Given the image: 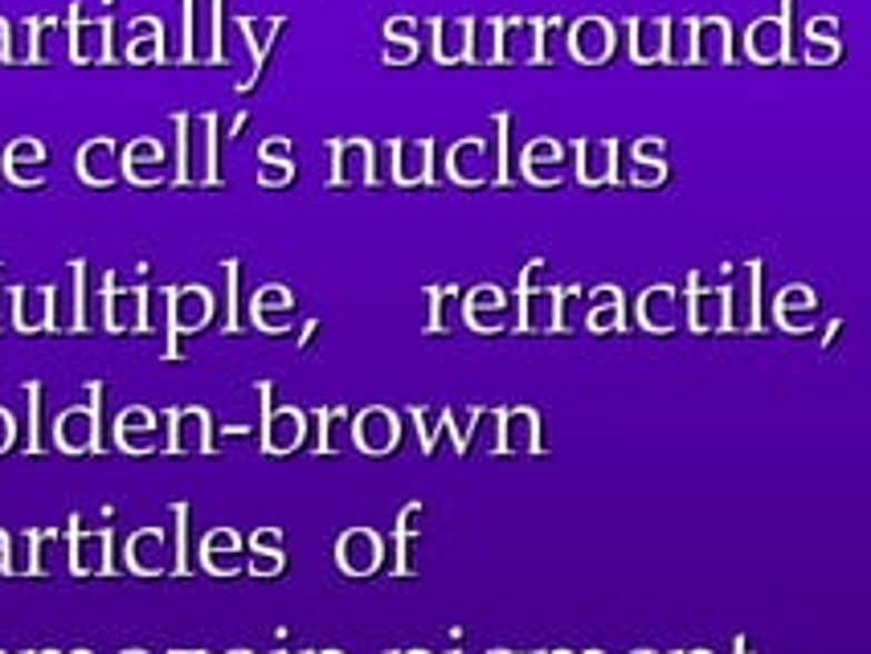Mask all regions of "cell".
<instances>
[{
    "instance_id": "6da1fadb",
    "label": "cell",
    "mask_w": 871,
    "mask_h": 654,
    "mask_svg": "<svg viewBox=\"0 0 871 654\" xmlns=\"http://www.w3.org/2000/svg\"><path fill=\"white\" fill-rule=\"evenodd\" d=\"M568 53L585 66L606 62L610 53H614V26L602 21V17H585V21H577V26L568 29Z\"/></svg>"
},
{
    "instance_id": "7a4b0ae2",
    "label": "cell",
    "mask_w": 871,
    "mask_h": 654,
    "mask_svg": "<svg viewBox=\"0 0 871 654\" xmlns=\"http://www.w3.org/2000/svg\"><path fill=\"white\" fill-rule=\"evenodd\" d=\"M397 434H402V426H397V414H393V409H380V405L365 409V414L353 422V442L365 454L393 450V446H397Z\"/></svg>"
},
{
    "instance_id": "3957f363",
    "label": "cell",
    "mask_w": 871,
    "mask_h": 654,
    "mask_svg": "<svg viewBox=\"0 0 871 654\" xmlns=\"http://www.w3.org/2000/svg\"><path fill=\"white\" fill-rule=\"evenodd\" d=\"M541 450V417L532 409H504L499 414V454H536Z\"/></svg>"
},
{
    "instance_id": "277c9868",
    "label": "cell",
    "mask_w": 871,
    "mask_h": 654,
    "mask_svg": "<svg viewBox=\"0 0 871 654\" xmlns=\"http://www.w3.org/2000/svg\"><path fill=\"white\" fill-rule=\"evenodd\" d=\"M336 556H340L344 573H353V577H368V573H377L380 556H385V544H380L368 528H356L340 541Z\"/></svg>"
},
{
    "instance_id": "5b68a950",
    "label": "cell",
    "mask_w": 871,
    "mask_h": 654,
    "mask_svg": "<svg viewBox=\"0 0 871 654\" xmlns=\"http://www.w3.org/2000/svg\"><path fill=\"white\" fill-rule=\"evenodd\" d=\"M577 172L585 185H606L614 177V160H618V143L610 139H581L577 143Z\"/></svg>"
},
{
    "instance_id": "8992f818",
    "label": "cell",
    "mask_w": 871,
    "mask_h": 654,
    "mask_svg": "<svg viewBox=\"0 0 871 654\" xmlns=\"http://www.w3.org/2000/svg\"><path fill=\"white\" fill-rule=\"evenodd\" d=\"M451 177L458 185H483L492 177V156H487V143L483 139H463L451 151Z\"/></svg>"
},
{
    "instance_id": "52a82bcc",
    "label": "cell",
    "mask_w": 871,
    "mask_h": 654,
    "mask_svg": "<svg viewBox=\"0 0 871 654\" xmlns=\"http://www.w3.org/2000/svg\"><path fill=\"white\" fill-rule=\"evenodd\" d=\"M499 62H536V21H499Z\"/></svg>"
},
{
    "instance_id": "ba28073f",
    "label": "cell",
    "mask_w": 871,
    "mask_h": 654,
    "mask_svg": "<svg viewBox=\"0 0 871 654\" xmlns=\"http://www.w3.org/2000/svg\"><path fill=\"white\" fill-rule=\"evenodd\" d=\"M429 151H434L429 139L393 143V180H402V185H422V180H429Z\"/></svg>"
},
{
    "instance_id": "9c48e42d",
    "label": "cell",
    "mask_w": 871,
    "mask_h": 654,
    "mask_svg": "<svg viewBox=\"0 0 871 654\" xmlns=\"http://www.w3.org/2000/svg\"><path fill=\"white\" fill-rule=\"evenodd\" d=\"M745 50L753 62H778V58H785L782 17H761V21H753V29H749V38H745Z\"/></svg>"
},
{
    "instance_id": "30bf717a",
    "label": "cell",
    "mask_w": 871,
    "mask_h": 654,
    "mask_svg": "<svg viewBox=\"0 0 871 654\" xmlns=\"http://www.w3.org/2000/svg\"><path fill=\"white\" fill-rule=\"evenodd\" d=\"M519 327H524V331H548V327H556V290L553 287L536 290L532 283H524Z\"/></svg>"
},
{
    "instance_id": "8fae6325",
    "label": "cell",
    "mask_w": 871,
    "mask_h": 654,
    "mask_svg": "<svg viewBox=\"0 0 871 654\" xmlns=\"http://www.w3.org/2000/svg\"><path fill=\"white\" fill-rule=\"evenodd\" d=\"M729 21H720V17H707V21H695V53L692 62H704V66H720L729 62Z\"/></svg>"
},
{
    "instance_id": "7c38bea8",
    "label": "cell",
    "mask_w": 871,
    "mask_h": 654,
    "mask_svg": "<svg viewBox=\"0 0 871 654\" xmlns=\"http://www.w3.org/2000/svg\"><path fill=\"white\" fill-rule=\"evenodd\" d=\"M675 315H680V303H675V290L671 287H651L639 299V324L646 327V331H671L675 327Z\"/></svg>"
},
{
    "instance_id": "4fadbf2b",
    "label": "cell",
    "mask_w": 871,
    "mask_h": 654,
    "mask_svg": "<svg viewBox=\"0 0 871 654\" xmlns=\"http://www.w3.org/2000/svg\"><path fill=\"white\" fill-rule=\"evenodd\" d=\"M467 41H471V21H434V53L438 62L455 66L467 62Z\"/></svg>"
},
{
    "instance_id": "5bb4252c",
    "label": "cell",
    "mask_w": 871,
    "mask_h": 654,
    "mask_svg": "<svg viewBox=\"0 0 871 654\" xmlns=\"http://www.w3.org/2000/svg\"><path fill=\"white\" fill-rule=\"evenodd\" d=\"M524 172H528L536 185H556L565 177V160H561V148L548 143V139H536L528 151H524Z\"/></svg>"
},
{
    "instance_id": "9a60e30c",
    "label": "cell",
    "mask_w": 871,
    "mask_h": 654,
    "mask_svg": "<svg viewBox=\"0 0 871 654\" xmlns=\"http://www.w3.org/2000/svg\"><path fill=\"white\" fill-rule=\"evenodd\" d=\"M663 46H667V21H631V50L634 62H663Z\"/></svg>"
},
{
    "instance_id": "2e32d148",
    "label": "cell",
    "mask_w": 871,
    "mask_h": 654,
    "mask_svg": "<svg viewBox=\"0 0 871 654\" xmlns=\"http://www.w3.org/2000/svg\"><path fill=\"white\" fill-rule=\"evenodd\" d=\"M687 324L692 331H724V290H695Z\"/></svg>"
},
{
    "instance_id": "e0dca14e",
    "label": "cell",
    "mask_w": 871,
    "mask_h": 654,
    "mask_svg": "<svg viewBox=\"0 0 871 654\" xmlns=\"http://www.w3.org/2000/svg\"><path fill=\"white\" fill-rule=\"evenodd\" d=\"M368 148L365 139H356V143H340L336 148V185H356V180H368Z\"/></svg>"
},
{
    "instance_id": "ac0fdd59",
    "label": "cell",
    "mask_w": 871,
    "mask_h": 654,
    "mask_svg": "<svg viewBox=\"0 0 871 654\" xmlns=\"http://www.w3.org/2000/svg\"><path fill=\"white\" fill-rule=\"evenodd\" d=\"M467 62L475 66L499 62V21H471Z\"/></svg>"
},
{
    "instance_id": "d6986e66",
    "label": "cell",
    "mask_w": 871,
    "mask_h": 654,
    "mask_svg": "<svg viewBox=\"0 0 871 654\" xmlns=\"http://www.w3.org/2000/svg\"><path fill=\"white\" fill-rule=\"evenodd\" d=\"M499 414H504V409H499ZM499 414H471V426H467V442H463V454H467V450L499 454Z\"/></svg>"
},
{
    "instance_id": "ffe728a7",
    "label": "cell",
    "mask_w": 871,
    "mask_h": 654,
    "mask_svg": "<svg viewBox=\"0 0 871 654\" xmlns=\"http://www.w3.org/2000/svg\"><path fill=\"white\" fill-rule=\"evenodd\" d=\"M695 53V21H667V46H663V62L687 66Z\"/></svg>"
},
{
    "instance_id": "44dd1931",
    "label": "cell",
    "mask_w": 871,
    "mask_h": 654,
    "mask_svg": "<svg viewBox=\"0 0 871 654\" xmlns=\"http://www.w3.org/2000/svg\"><path fill=\"white\" fill-rule=\"evenodd\" d=\"M622 324V299H618V290H597V303H594V311L585 315V327L590 331H614V327Z\"/></svg>"
},
{
    "instance_id": "7402d4cb",
    "label": "cell",
    "mask_w": 871,
    "mask_h": 654,
    "mask_svg": "<svg viewBox=\"0 0 871 654\" xmlns=\"http://www.w3.org/2000/svg\"><path fill=\"white\" fill-rule=\"evenodd\" d=\"M581 327V290L556 295V331H577Z\"/></svg>"
},
{
    "instance_id": "603a6c76",
    "label": "cell",
    "mask_w": 871,
    "mask_h": 654,
    "mask_svg": "<svg viewBox=\"0 0 871 654\" xmlns=\"http://www.w3.org/2000/svg\"><path fill=\"white\" fill-rule=\"evenodd\" d=\"M794 307H802V311H814L819 307V299H814V290H806V287H790L778 299V311H794Z\"/></svg>"
},
{
    "instance_id": "cb8c5ba5",
    "label": "cell",
    "mask_w": 871,
    "mask_h": 654,
    "mask_svg": "<svg viewBox=\"0 0 871 654\" xmlns=\"http://www.w3.org/2000/svg\"><path fill=\"white\" fill-rule=\"evenodd\" d=\"M414 417L422 422V450L434 454V434H438V422L446 414H438V409H414Z\"/></svg>"
},
{
    "instance_id": "d4e9b609",
    "label": "cell",
    "mask_w": 871,
    "mask_h": 654,
    "mask_svg": "<svg viewBox=\"0 0 871 654\" xmlns=\"http://www.w3.org/2000/svg\"><path fill=\"white\" fill-rule=\"evenodd\" d=\"M417 58V41H397V38H385V62H414Z\"/></svg>"
},
{
    "instance_id": "484cf974",
    "label": "cell",
    "mask_w": 871,
    "mask_h": 654,
    "mask_svg": "<svg viewBox=\"0 0 871 654\" xmlns=\"http://www.w3.org/2000/svg\"><path fill=\"white\" fill-rule=\"evenodd\" d=\"M328 450H344V446H353V426L344 422L340 414L331 417V426H328V442H324Z\"/></svg>"
},
{
    "instance_id": "4316f807",
    "label": "cell",
    "mask_w": 871,
    "mask_h": 654,
    "mask_svg": "<svg viewBox=\"0 0 871 654\" xmlns=\"http://www.w3.org/2000/svg\"><path fill=\"white\" fill-rule=\"evenodd\" d=\"M299 429H304V426H299V417H295V414L278 417V426H275V446H278V450H283V446H295V442H299Z\"/></svg>"
},
{
    "instance_id": "83f0119b",
    "label": "cell",
    "mask_w": 871,
    "mask_h": 654,
    "mask_svg": "<svg viewBox=\"0 0 871 654\" xmlns=\"http://www.w3.org/2000/svg\"><path fill=\"white\" fill-rule=\"evenodd\" d=\"M806 58L810 62H834V58H839V46H834V41L806 38Z\"/></svg>"
},
{
    "instance_id": "f1b7e54d",
    "label": "cell",
    "mask_w": 871,
    "mask_h": 654,
    "mask_svg": "<svg viewBox=\"0 0 871 654\" xmlns=\"http://www.w3.org/2000/svg\"><path fill=\"white\" fill-rule=\"evenodd\" d=\"M385 38H397V41H417V21H409V17H393L389 26H385Z\"/></svg>"
},
{
    "instance_id": "f546056e",
    "label": "cell",
    "mask_w": 871,
    "mask_h": 654,
    "mask_svg": "<svg viewBox=\"0 0 871 654\" xmlns=\"http://www.w3.org/2000/svg\"><path fill=\"white\" fill-rule=\"evenodd\" d=\"M663 139H643L639 148H634V160H643V164H663Z\"/></svg>"
},
{
    "instance_id": "4dcf8cb0",
    "label": "cell",
    "mask_w": 871,
    "mask_h": 654,
    "mask_svg": "<svg viewBox=\"0 0 871 654\" xmlns=\"http://www.w3.org/2000/svg\"><path fill=\"white\" fill-rule=\"evenodd\" d=\"M663 172H667L663 164H643V160H634V180H639V185H659V180H663Z\"/></svg>"
},
{
    "instance_id": "1f68e13d",
    "label": "cell",
    "mask_w": 871,
    "mask_h": 654,
    "mask_svg": "<svg viewBox=\"0 0 871 654\" xmlns=\"http://www.w3.org/2000/svg\"><path fill=\"white\" fill-rule=\"evenodd\" d=\"M634 654H655V651H634Z\"/></svg>"
},
{
    "instance_id": "d6a6232c",
    "label": "cell",
    "mask_w": 871,
    "mask_h": 654,
    "mask_svg": "<svg viewBox=\"0 0 871 654\" xmlns=\"http://www.w3.org/2000/svg\"><path fill=\"white\" fill-rule=\"evenodd\" d=\"M409 654H426V651H409Z\"/></svg>"
},
{
    "instance_id": "836d02e7",
    "label": "cell",
    "mask_w": 871,
    "mask_h": 654,
    "mask_svg": "<svg viewBox=\"0 0 871 654\" xmlns=\"http://www.w3.org/2000/svg\"><path fill=\"white\" fill-rule=\"evenodd\" d=\"M492 654H507V651H492Z\"/></svg>"
},
{
    "instance_id": "e575fe53",
    "label": "cell",
    "mask_w": 871,
    "mask_h": 654,
    "mask_svg": "<svg viewBox=\"0 0 871 654\" xmlns=\"http://www.w3.org/2000/svg\"><path fill=\"white\" fill-rule=\"evenodd\" d=\"M553 654H565V651H553Z\"/></svg>"
},
{
    "instance_id": "d590c367",
    "label": "cell",
    "mask_w": 871,
    "mask_h": 654,
    "mask_svg": "<svg viewBox=\"0 0 871 654\" xmlns=\"http://www.w3.org/2000/svg\"><path fill=\"white\" fill-rule=\"evenodd\" d=\"M692 654H704V651H692Z\"/></svg>"
}]
</instances>
